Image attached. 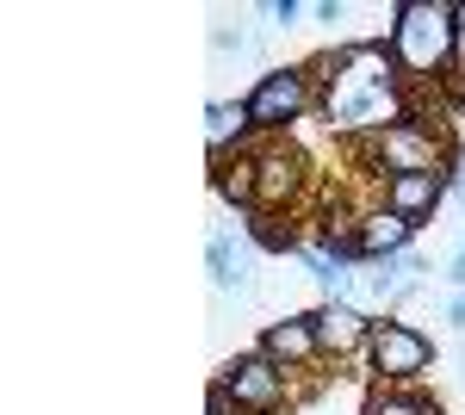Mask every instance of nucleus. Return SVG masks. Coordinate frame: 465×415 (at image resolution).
Returning <instances> with one entry per match:
<instances>
[{
  "label": "nucleus",
  "instance_id": "nucleus-17",
  "mask_svg": "<svg viewBox=\"0 0 465 415\" xmlns=\"http://www.w3.org/2000/svg\"><path fill=\"white\" fill-rule=\"evenodd\" d=\"M242 236H249V248H261V254H298V248H304V230H298L292 217H267V211L242 217Z\"/></svg>",
  "mask_w": 465,
  "mask_h": 415
},
{
  "label": "nucleus",
  "instance_id": "nucleus-15",
  "mask_svg": "<svg viewBox=\"0 0 465 415\" xmlns=\"http://www.w3.org/2000/svg\"><path fill=\"white\" fill-rule=\"evenodd\" d=\"M422 273H429V261L410 248V254H391V261H372L366 285H372V298H379V304H403V298L422 285Z\"/></svg>",
  "mask_w": 465,
  "mask_h": 415
},
{
  "label": "nucleus",
  "instance_id": "nucleus-4",
  "mask_svg": "<svg viewBox=\"0 0 465 415\" xmlns=\"http://www.w3.org/2000/svg\"><path fill=\"white\" fill-rule=\"evenodd\" d=\"M354 155L366 162V173H379V180H391V173H440V168H453V162H447V137L434 131L422 112L403 118V124H391V131H379L372 143H354Z\"/></svg>",
  "mask_w": 465,
  "mask_h": 415
},
{
  "label": "nucleus",
  "instance_id": "nucleus-6",
  "mask_svg": "<svg viewBox=\"0 0 465 415\" xmlns=\"http://www.w3.org/2000/svg\"><path fill=\"white\" fill-rule=\"evenodd\" d=\"M212 384L230 397V410H236V415H286L292 410V372H280L261 347L230 353V360L217 366Z\"/></svg>",
  "mask_w": 465,
  "mask_h": 415
},
{
  "label": "nucleus",
  "instance_id": "nucleus-22",
  "mask_svg": "<svg viewBox=\"0 0 465 415\" xmlns=\"http://www.w3.org/2000/svg\"><path fill=\"white\" fill-rule=\"evenodd\" d=\"M447 279H453V285L465 291V242H460V254H453V267H447Z\"/></svg>",
  "mask_w": 465,
  "mask_h": 415
},
{
  "label": "nucleus",
  "instance_id": "nucleus-1",
  "mask_svg": "<svg viewBox=\"0 0 465 415\" xmlns=\"http://www.w3.org/2000/svg\"><path fill=\"white\" fill-rule=\"evenodd\" d=\"M311 74H317V118L348 143H372L379 131L416 118V100L385 44H341L317 56Z\"/></svg>",
  "mask_w": 465,
  "mask_h": 415
},
{
  "label": "nucleus",
  "instance_id": "nucleus-13",
  "mask_svg": "<svg viewBox=\"0 0 465 415\" xmlns=\"http://www.w3.org/2000/svg\"><path fill=\"white\" fill-rule=\"evenodd\" d=\"M205 149H212V162H230V155L261 149L254 118H249V100H212L205 105Z\"/></svg>",
  "mask_w": 465,
  "mask_h": 415
},
{
  "label": "nucleus",
  "instance_id": "nucleus-7",
  "mask_svg": "<svg viewBox=\"0 0 465 415\" xmlns=\"http://www.w3.org/2000/svg\"><path fill=\"white\" fill-rule=\"evenodd\" d=\"M254 173H261V211H267V217H292L298 199H304V186H311V162H304L286 137L254 149Z\"/></svg>",
  "mask_w": 465,
  "mask_h": 415
},
{
  "label": "nucleus",
  "instance_id": "nucleus-10",
  "mask_svg": "<svg viewBox=\"0 0 465 415\" xmlns=\"http://www.w3.org/2000/svg\"><path fill=\"white\" fill-rule=\"evenodd\" d=\"M366 335H372V316L360 311L354 298H322L317 304L322 360H360V353H366Z\"/></svg>",
  "mask_w": 465,
  "mask_h": 415
},
{
  "label": "nucleus",
  "instance_id": "nucleus-14",
  "mask_svg": "<svg viewBox=\"0 0 465 415\" xmlns=\"http://www.w3.org/2000/svg\"><path fill=\"white\" fill-rule=\"evenodd\" d=\"M212 186L223 205H236L242 217L261 211V173H254V149L249 155H230V162H212Z\"/></svg>",
  "mask_w": 465,
  "mask_h": 415
},
{
  "label": "nucleus",
  "instance_id": "nucleus-12",
  "mask_svg": "<svg viewBox=\"0 0 465 415\" xmlns=\"http://www.w3.org/2000/svg\"><path fill=\"white\" fill-rule=\"evenodd\" d=\"M354 236H360V254H366V267L372 261H391V254H410L416 236H422V223H410V217H397L385 205H366L354 217Z\"/></svg>",
  "mask_w": 465,
  "mask_h": 415
},
{
  "label": "nucleus",
  "instance_id": "nucleus-16",
  "mask_svg": "<svg viewBox=\"0 0 465 415\" xmlns=\"http://www.w3.org/2000/svg\"><path fill=\"white\" fill-rule=\"evenodd\" d=\"M360 415H447L440 397H429L422 384H372Z\"/></svg>",
  "mask_w": 465,
  "mask_h": 415
},
{
  "label": "nucleus",
  "instance_id": "nucleus-18",
  "mask_svg": "<svg viewBox=\"0 0 465 415\" xmlns=\"http://www.w3.org/2000/svg\"><path fill=\"white\" fill-rule=\"evenodd\" d=\"M261 19H267V25H298V19H304V6H298V0H267V6H261Z\"/></svg>",
  "mask_w": 465,
  "mask_h": 415
},
{
  "label": "nucleus",
  "instance_id": "nucleus-19",
  "mask_svg": "<svg viewBox=\"0 0 465 415\" xmlns=\"http://www.w3.org/2000/svg\"><path fill=\"white\" fill-rule=\"evenodd\" d=\"M311 19H317V25H341V19H348V0H317Z\"/></svg>",
  "mask_w": 465,
  "mask_h": 415
},
{
  "label": "nucleus",
  "instance_id": "nucleus-23",
  "mask_svg": "<svg viewBox=\"0 0 465 415\" xmlns=\"http://www.w3.org/2000/svg\"><path fill=\"white\" fill-rule=\"evenodd\" d=\"M453 19H460V63H465V0H453Z\"/></svg>",
  "mask_w": 465,
  "mask_h": 415
},
{
  "label": "nucleus",
  "instance_id": "nucleus-20",
  "mask_svg": "<svg viewBox=\"0 0 465 415\" xmlns=\"http://www.w3.org/2000/svg\"><path fill=\"white\" fill-rule=\"evenodd\" d=\"M212 50H217V56H230V50H242V32H230V25H217V32H212Z\"/></svg>",
  "mask_w": 465,
  "mask_h": 415
},
{
  "label": "nucleus",
  "instance_id": "nucleus-2",
  "mask_svg": "<svg viewBox=\"0 0 465 415\" xmlns=\"http://www.w3.org/2000/svg\"><path fill=\"white\" fill-rule=\"evenodd\" d=\"M403 87H440L460 74V19L453 0H391L385 13V37Z\"/></svg>",
  "mask_w": 465,
  "mask_h": 415
},
{
  "label": "nucleus",
  "instance_id": "nucleus-5",
  "mask_svg": "<svg viewBox=\"0 0 465 415\" xmlns=\"http://www.w3.org/2000/svg\"><path fill=\"white\" fill-rule=\"evenodd\" d=\"M360 360H366L372 384H422L434 372V341L403 316H372V335H366Z\"/></svg>",
  "mask_w": 465,
  "mask_h": 415
},
{
  "label": "nucleus",
  "instance_id": "nucleus-24",
  "mask_svg": "<svg viewBox=\"0 0 465 415\" xmlns=\"http://www.w3.org/2000/svg\"><path fill=\"white\" fill-rule=\"evenodd\" d=\"M453 193H465V168H453Z\"/></svg>",
  "mask_w": 465,
  "mask_h": 415
},
{
  "label": "nucleus",
  "instance_id": "nucleus-3",
  "mask_svg": "<svg viewBox=\"0 0 465 415\" xmlns=\"http://www.w3.org/2000/svg\"><path fill=\"white\" fill-rule=\"evenodd\" d=\"M242 100H249L254 137L273 143V137H286L292 124L317 118V74H311V63H280V69H261Z\"/></svg>",
  "mask_w": 465,
  "mask_h": 415
},
{
  "label": "nucleus",
  "instance_id": "nucleus-21",
  "mask_svg": "<svg viewBox=\"0 0 465 415\" xmlns=\"http://www.w3.org/2000/svg\"><path fill=\"white\" fill-rule=\"evenodd\" d=\"M447 322H453V329H465V291H453V304H447Z\"/></svg>",
  "mask_w": 465,
  "mask_h": 415
},
{
  "label": "nucleus",
  "instance_id": "nucleus-11",
  "mask_svg": "<svg viewBox=\"0 0 465 415\" xmlns=\"http://www.w3.org/2000/svg\"><path fill=\"white\" fill-rule=\"evenodd\" d=\"M205 267H212V291L217 298H242L249 279H254L249 236H236L230 223H212V236H205Z\"/></svg>",
  "mask_w": 465,
  "mask_h": 415
},
{
  "label": "nucleus",
  "instance_id": "nucleus-8",
  "mask_svg": "<svg viewBox=\"0 0 465 415\" xmlns=\"http://www.w3.org/2000/svg\"><path fill=\"white\" fill-rule=\"evenodd\" d=\"M447 193H453V168H440V173H391V180H379V199H372V205L397 211V217H410V223H434V211L447 205Z\"/></svg>",
  "mask_w": 465,
  "mask_h": 415
},
{
  "label": "nucleus",
  "instance_id": "nucleus-9",
  "mask_svg": "<svg viewBox=\"0 0 465 415\" xmlns=\"http://www.w3.org/2000/svg\"><path fill=\"white\" fill-rule=\"evenodd\" d=\"M254 347H261V353H267L280 372H304V366H317V360H322L317 311H298V316H280V322H267Z\"/></svg>",
  "mask_w": 465,
  "mask_h": 415
}]
</instances>
